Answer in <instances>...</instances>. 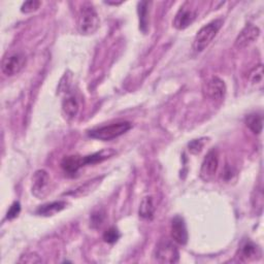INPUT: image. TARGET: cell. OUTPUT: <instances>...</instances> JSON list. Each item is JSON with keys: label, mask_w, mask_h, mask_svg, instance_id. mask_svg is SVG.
<instances>
[{"label": "cell", "mask_w": 264, "mask_h": 264, "mask_svg": "<svg viewBox=\"0 0 264 264\" xmlns=\"http://www.w3.org/2000/svg\"><path fill=\"white\" fill-rule=\"evenodd\" d=\"M131 127L132 124L130 122L122 121V122L113 123L111 125L96 127L94 129H91L88 134H89V136H91L92 138L103 140V142H108V140L117 138L126 133L128 130L131 129Z\"/></svg>", "instance_id": "1"}, {"label": "cell", "mask_w": 264, "mask_h": 264, "mask_svg": "<svg viewBox=\"0 0 264 264\" xmlns=\"http://www.w3.org/2000/svg\"><path fill=\"white\" fill-rule=\"evenodd\" d=\"M222 24L223 21L221 19H218L204 25L195 35L194 42H193V50L197 53L204 51L215 39Z\"/></svg>", "instance_id": "2"}, {"label": "cell", "mask_w": 264, "mask_h": 264, "mask_svg": "<svg viewBox=\"0 0 264 264\" xmlns=\"http://www.w3.org/2000/svg\"><path fill=\"white\" fill-rule=\"evenodd\" d=\"M99 24L100 20L95 9L91 5L83 7L78 21L79 32L83 35L93 34L99 28Z\"/></svg>", "instance_id": "3"}, {"label": "cell", "mask_w": 264, "mask_h": 264, "mask_svg": "<svg viewBox=\"0 0 264 264\" xmlns=\"http://www.w3.org/2000/svg\"><path fill=\"white\" fill-rule=\"evenodd\" d=\"M154 258L159 263H177L180 259L178 248L172 241L168 239H162L156 245Z\"/></svg>", "instance_id": "4"}, {"label": "cell", "mask_w": 264, "mask_h": 264, "mask_svg": "<svg viewBox=\"0 0 264 264\" xmlns=\"http://www.w3.org/2000/svg\"><path fill=\"white\" fill-rule=\"evenodd\" d=\"M26 65V56L22 53H12L5 56L2 61V70L7 77L19 74Z\"/></svg>", "instance_id": "5"}, {"label": "cell", "mask_w": 264, "mask_h": 264, "mask_svg": "<svg viewBox=\"0 0 264 264\" xmlns=\"http://www.w3.org/2000/svg\"><path fill=\"white\" fill-rule=\"evenodd\" d=\"M219 167V153L216 149L210 150L204 157L200 168V178L204 182H212L215 179Z\"/></svg>", "instance_id": "6"}, {"label": "cell", "mask_w": 264, "mask_h": 264, "mask_svg": "<svg viewBox=\"0 0 264 264\" xmlns=\"http://www.w3.org/2000/svg\"><path fill=\"white\" fill-rule=\"evenodd\" d=\"M50 175L44 169L35 171L32 177V194L39 198H45L50 193Z\"/></svg>", "instance_id": "7"}, {"label": "cell", "mask_w": 264, "mask_h": 264, "mask_svg": "<svg viewBox=\"0 0 264 264\" xmlns=\"http://www.w3.org/2000/svg\"><path fill=\"white\" fill-rule=\"evenodd\" d=\"M196 17L197 11L195 9H191L188 6V3H186L183 7H181L177 15H175L172 22L173 27L177 28L178 30H184L195 21Z\"/></svg>", "instance_id": "8"}, {"label": "cell", "mask_w": 264, "mask_h": 264, "mask_svg": "<svg viewBox=\"0 0 264 264\" xmlns=\"http://www.w3.org/2000/svg\"><path fill=\"white\" fill-rule=\"evenodd\" d=\"M205 93L212 100L221 101L226 94V85L218 77L210 78L205 85Z\"/></svg>", "instance_id": "9"}, {"label": "cell", "mask_w": 264, "mask_h": 264, "mask_svg": "<svg viewBox=\"0 0 264 264\" xmlns=\"http://www.w3.org/2000/svg\"><path fill=\"white\" fill-rule=\"evenodd\" d=\"M259 35H260L259 28L253 24H248L238 34V37L235 40L234 46L237 49L248 47L258 40Z\"/></svg>", "instance_id": "10"}, {"label": "cell", "mask_w": 264, "mask_h": 264, "mask_svg": "<svg viewBox=\"0 0 264 264\" xmlns=\"http://www.w3.org/2000/svg\"><path fill=\"white\" fill-rule=\"evenodd\" d=\"M171 237L175 242L182 245L188 242L187 226L183 217L175 216L171 220Z\"/></svg>", "instance_id": "11"}, {"label": "cell", "mask_w": 264, "mask_h": 264, "mask_svg": "<svg viewBox=\"0 0 264 264\" xmlns=\"http://www.w3.org/2000/svg\"><path fill=\"white\" fill-rule=\"evenodd\" d=\"M84 165V156H78V155H73V156H67L61 162V167L62 169L70 174L74 175L79 171L80 168H82Z\"/></svg>", "instance_id": "12"}, {"label": "cell", "mask_w": 264, "mask_h": 264, "mask_svg": "<svg viewBox=\"0 0 264 264\" xmlns=\"http://www.w3.org/2000/svg\"><path fill=\"white\" fill-rule=\"evenodd\" d=\"M66 205H67L66 201H63V200L53 201V202H50V203H46V204L41 205L37 209V214L39 216H43V217L54 216V215L60 213L61 210H63L66 207Z\"/></svg>", "instance_id": "13"}, {"label": "cell", "mask_w": 264, "mask_h": 264, "mask_svg": "<svg viewBox=\"0 0 264 264\" xmlns=\"http://www.w3.org/2000/svg\"><path fill=\"white\" fill-rule=\"evenodd\" d=\"M79 102L74 95H67L62 101V110L68 119H74L79 113Z\"/></svg>", "instance_id": "14"}, {"label": "cell", "mask_w": 264, "mask_h": 264, "mask_svg": "<svg viewBox=\"0 0 264 264\" xmlns=\"http://www.w3.org/2000/svg\"><path fill=\"white\" fill-rule=\"evenodd\" d=\"M155 203L152 196H146L143 198L142 202H140L138 214L139 217L146 219V220H152L155 214Z\"/></svg>", "instance_id": "15"}, {"label": "cell", "mask_w": 264, "mask_h": 264, "mask_svg": "<svg viewBox=\"0 0 264 264\" xmlns=\"http://www.w3.org/2000/svg\"><path fill=\"white\" fill-rule=\"evenodd\" d=\"M101 180H102V178H95V179H93L91 181H88L84 185H81L80 187L75 189L74 191L68 192L67 195H73V196H76V197H82V196H85L87 194H89V193H91L94 189L97 188V186L100 184Z\"/></svg>", "instance_id": "16"}, {"label": "cell", "mask_w": 264, "mask_h": 264, "mask_svg": "<svg viewBox=\"0 0 264 264\" xmlns=\"http://www.w3.org/2000/svg\"><path fill=\"white\" fill-rule=\"evenodd\" d=\"M149 6L148 2L138 3L137 13L139 17V29L143 33H147L149 29Z\"/></svg>", "instance_id": "17"}, {"label": "cell", "mask_w": 264, "mask_h": 264, "mask_svg": "<svg viewBox=\"0 0 264 264\" xmlns=\"http://www.w3.org/2000/svg\"><path fill=\"white\" fill-rule=\"evenodd\" d=\"M245 125L249 127V129L256 133L259 134L262 131L263 127V117L260 114H251L249 116L245 117Z\"/></svg>", "instance_id": "18"}, {"label": "cell", "mask_w": 264, "mask_h": 264, "mask_svg": "<svg viewBox=\"0 0 264 264\" xmlns=\"http://www.w3.org/2000/svg\"><path fill=\"white\" fill-rule=\"evenodd\" d=\"M240 255L241 257L250 260V259H255L256 256H260L261 252L253 241L247 240V241H244L243 244L241 245Z\"/></svg>", "instance_id": "19"}, {"label": "cell", "mask_w": 264, "mask_h": 264, "mask_svg": "<svg viewBox=\"0 0 264 264\" xmlns=\"http://www.w3.org/2000/svg\"><path fill=\"white\" fill-rule=\"evenodd\" d=\"M249 80L252 84H256V85H261L263 82V67L262 64L257 65L256 67H254L250 74H249Z\"/></svg>", "instance_id": "20"}, {"label": "cell", "mask_w": 264, "mask_h": 264, "mask_svg": "<svg viewBox=\"0 0 264 264\" xmlns=\"http://www.w3.org/2000/svg\"><path fill=\"white\" fill-rule=\"evenodd\" d=\"M121 234L116 227H111L103 233V239L108 243H115L120 238Z\"/></svg>", "instance_id": "21"}, {"label": "cell", "mask_w": 264, "mask_h": 264, "mask_svg": "<svg viewBox=\"0 0 264 264\" xmlns=\"http://www.w3.org/2000/svg\"><path fill=\"white\" fill-rule=\"evenodd\" d=\"M204 146V138H199V139H194L192 140V142L189 143L188 148H189V152L192 154H199Z\"/></svg>", "instance_id": "22"}, {"label": "cell", "mask_w": 264, "mask_h": 264, "mask_svg": "<svg viewBox=\"0 0 264 264\" xmlns=\"http://www.w3.org/2000/svg\"><path fill=\"white\" fill-rule=\"evenodd\" d=\"M42 3L38 2V0H29V2H26L23 4L21 8V12L24 14H30L35 11H38L41 7Z\"/></svg>", "instance_id": "23"}, {"label": "cell", "mask_w": 264, "mask_h": 264, "mask_svg": "<svg viewBox=\"0 0 264 264\" xmlns=\"http://www.w3.org/2000/svg\"><path fill=\"white\" fill-rule=\"evenodd\" d=\"M20 212H21V204H20V202H19V201H15V202L11 205L10 209L8 210L7 219H8V220H13V219L17 218L18 216H19Z\"/></svg>", "instance_id": "24"}, {"label": "cell", "mask_w": 264, "mask_h": 264, "mask_svg": "<svg viewBox=\"0 0 264 264\" xmlns=\"http://www.w3.org/2000/svg\"><path fill=\"white\" fill-rule=\"evenodd\" d=\"M103 219H104V214L102 212H100V210L93 213L92 216H91V224H92V226L93 227H99L102 224Z\"/></svg>", "instance_id": "25"}, {"label": "cell", "mask_w": 264, "mask_h": 264, "mask_svg": "<svg viewBox=\"0 0 264 264\" xmlns=\"http://www.w3.org/2000/svg\"><path fill=\"white\" fill-rule=\"evenodd\" d=\"M34 255H35V254H29V255L24 256V257H25L24 262H27V263H35V262H39L38 260H34V259H33V256H34Z\"/></svg>", "instance_id": "26"}, {"label": "cell", "mask_w": 264, "mask_h": 264, "mask_svg": "<svg viewBox=\"0 0 264 264\" xmlns=\"http://www.w3.org/2000/svg\"><path fill=\"white\" fill-rule=\"evenodd\" d=\"M105 4H108V5H114V6H118V5H121L122 3H105Z\"/></svg>", "instance_id": "27"}]
</instances>
